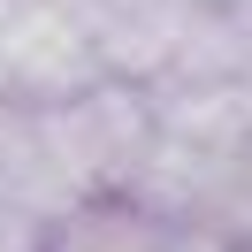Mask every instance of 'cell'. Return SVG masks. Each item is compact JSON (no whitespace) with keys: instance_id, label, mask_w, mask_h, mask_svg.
<instances>
[{"instance_id":"obj_1","label":"cell","mask_w":252,"mask_h":252,"mask_svg":"<svg viewBox=\"0 0 252 252\" xmlns=\"http://www.w3.org/2000/svg\"><path fill=\"white\" fill-rule=\"evenodd\" d=\"M245 252H252V245H245Z\"/></svg>"}]
</instances>
